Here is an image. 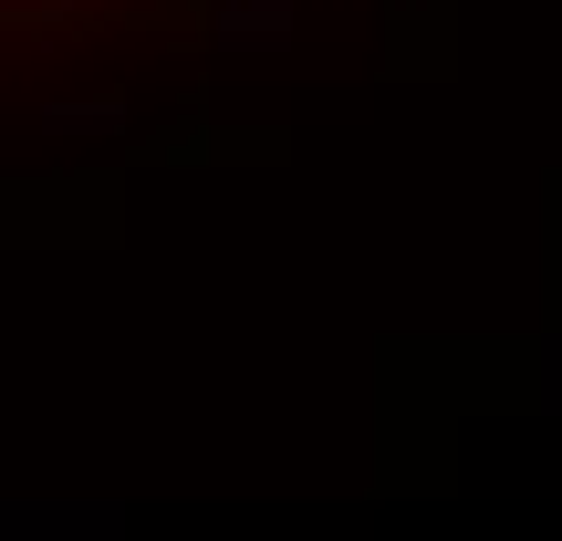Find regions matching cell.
I'll return each instance as SVG.
<instances>
[{
  "label": "cell",
  "mask_w": 562,
  "mask_h": 541,
  "mask_svg": "<svg viewBox=\"0 0 562 541\" xmlns=\"http://www.w3.org/2000/svg\"><path fill=\"white\" fill-rule=\"evenodd\" d=\"M42 125H53V136H74V146H94V136H115V125H125V94H83V104H42Z\"/></svg>",
  "instance_id": "obj_2"
},
{
  "label": "cell",
  "mask_w": 562,
  "mask_h": 541,
  "mask_svg": "<svg viewBox=\"0 0 562 541\" xmlns=\"http://www.w3.org/2000/svg\"><path fill=\"white\" fill-rule=\"evenodd\" d=\"M292 0H220V21H209V42L220 53H271V42H292Z\"/></svg>",
  "instance_id": "obj_1"
}]
</instances>
